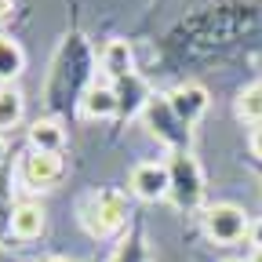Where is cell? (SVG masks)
I'll list each match as a JSON object with an SVG mask.
<instances>
[{"label": "cell", "mask_w": 262, "mask_h": 262, "mask_svg": "<svg viewBox=\"0 0 262 262\" xmlns=\"http://www.w3.org/2000/svg\"><path fill=\"white\" fill-rule=\"evenodd\" d=\"M80 113H84L88 120H110V117H117V113H120V95H117V88L95 80V84L84 91V98H80Z\"/></svg>", "instance_id": "7"}, {"label": "cell", "mask_w": 262, "mask_h": 262, "mask_svg": "<svg viewBox=\"0 0 262 262\" xmlns=\"http://www.w3.org/2000/svg\"><path fill=\"white\" fill-rule=\"evenodd\" d=\"M29 146L40 149V153H62L66 146V131L58 120H37L29 127Z\"/></svg>", "instance_id": "10"}, {"label": "cell", "mask_w": 262, "mask_h": 262, "mask_svg": "<svg viewBox=\"0 0 262 262\" xmlns=\"http://www.w3.org/2000/svg\"><path fill=\"white\" fill-rule=\"evenodd\" d=\"M168 196L182 211H193L196 204H201V196H204V175H201L196 160L186 149L175 153V160H171V193Z\"/></svg>", "instance_id": "3"}, {"label": "cell", "mask_w": 262, "mask_h": 262, "mask_svg": "<svg viewBox=\"0 0 262 262\" xmlns=\"http://www.w3.org/2000/svg\"><path fill=\"white\" fill-rule=\"evenodd\" d=\"M131 193L139 201H164L171 193V164H164V160L135 164V171H131Z\"/></svg>", "instance_id": "4"}, {"label": "cell", "mask_w": 262, "mask_h": 262, "mask_svg": "<svg viewBox=\"0 0 262 262\" xmlns=\"http://www.w3.org/2000/svg\"><path fill=\"white\" fill-rule=\"evenodd\" d=\"M113 262H146V248H142V237H135L131 244H124L120 251H117V258Z\"/></svg>", "instance_id": "14"}, {"label": "cell", "mask_w": 262, "mask_h": 262, "mask_svg": "<svg viewBox=\"0 0 262 262\" xmlns=\"http://www.w3.org/2000/svg\"><path fill=\"white\" fill-rule=\"evenodd\" d=\"M4 153H8V142H4V139H0V160H4Z\"/></svg>", "instance_id": "19"}, {"label": "cell", "mask_w": 262, "mask_h": 262, "mask_svg": "<svg viewBox=\"0 0 262 262\" xmlns=\"http://www.w3.org/2000/svg\"><path fill=\"white\" fill-rule=\"evenodd\" d=\"M48 262H70V258H62V255H55V258H48Z\"/></svg>", "instance_id": "20"}, {"label": "cell", "mask_w": 262, "mask_h": 262, "mask_svg": "<svg viewBox=\"0 0 262 262\" xmlns=\"http://www.w3.org/2000/svg\"><path fill=\"white\" fill-rule=\"evenodd\" d=\"M226 262H241V258H226Z\"/></svg>", "instance_id": "21"}, {"label": "cell", "mask_w": 262, "mask_h": 262, "mask_svg": "<svg viewBox=\"0 0 262 262\" xmlns=\"http://www.w3.org/2000/svg\"><path fill=\"white\" fill-rule=\"evenodd\" d=\"M204 233H208L215 244L229 248V244L251 237V219H248L244 208H237V204H211V208L204 211Z\"/></svg>", "instance_id": "2"}, {"label": "cell", "mask_w": 262, "mask_h": 262, "mask_svg": "<svg viewBox=\"0 0 262 262\" xmlns=\"http://www.w3.org/2000/svg\"><path fill=\"white\" fill-rule=\"evenodd\" d=\"M251 241H255V248H262V219L251 222Z\"/></svg>", "instance_id": "16"}, {"label": "cell", "mask_w": 262, "mask_h": 262, "mask_svg": "<svg viewBox=\"0 0 262 262\" xmlns=\"http://www.w3.org/2000/svg\"><path fill=\"white\" fill-rule=\"evenodd\" d=\"M233 113L241 117V120H248V124H262V80H255V84H248L241 95H237V102H233Z\"/></svg>", "instance_id": "12"}, {"label": "cell", "mask_w": 262, "mask_h": 262, "mask_svg": "<svg viewBox=\"0 0 262 262\" xmlns=\"http://www.w3.org/2000/svg\"><path fill=\"white\" fill-rule=\"evenodd\" d=\"M248 146H251V153H255V157H262V124H258V127L251 131V139H248Z\"/></svg>", "instance_id": "15"}, {"label": "cell", "mask_w": 262, "mask_h": 262, "mask_svg": "<svg viewBox=\"0 0 262 262\" xmlns=\"http://www.w3.org/2000/svg\"><path fill=\"white\" fill-rule=\"evenodd\" d=\"M168 106H171V113L189 127V124H196V120L208 113L211 98H208V91H204L201 84H179V88L168 95Z\"/></svg>", "instance_id": "6"}, {"label": "cell", "mask_w": 262, "mask_h": 262, "mask_svg": "<svg viewBox=\"0 0 262 262\" xmlns=\"http://www.w3.org/2000/svg\"><path fill=\"white\" fill-rule=\"evenodd\" d=\"M11 15V0H0V22H4Z\"/></svg>", "instance_id": "17"}, {"label": "cell", "mask_w": 262, "mask_h": 262, "mask_svg": "<svg viewBox=\"0 0 262 262\" xmlns=\"http://www.w3.org/2000/svg\"><path fill=\"white\" fill-rule=\"evenodd\" d=\"M62 179V153H40L33 149L29 157H22V182L29 189H48Z\"/></svg>", "instance_id": "5"}, {"label": "cell", "mask_w": 262, "mask_h": 262, "mask_svg": "<svg viewBox=\"0 0 262 262\" xmlns=\"http://www.w3.org/2000/svg\"><path fill=\"white\" fill-rule=\"evenodd\" d=\"M22 70H26V51H22V44L0 33V84H11Z\"/></svg>", "instance_id": "11"}, {"label": "cell", "mask_w": 262, "mask_h": 262, "mask_svg": "<svg viewBox=\"0 0 262 262\" xmlns=\"http://www.w3.org/2000/svg\"><path fill=\"white\" fill-rule=\"evenodd\" d=\"M22 113H26V98H22V91H15V88H0V131L15 127V124L22 120Z\"/></svg>", "instance_id": "13"}, {"label": "cell", "mask_w": 262, "mask_h": 262, "mask_svg": "<svg viewBox=\"0 0 262 262\" xmlns=\"http://www.w3.org/2000/svg\"><path fill=\"white\" fill-rule=\"evenodd\" d=\"M248 262H262V248H255V251H251V258H248Z\"/></svg>", "instance_id": "18"}, {"label": "cell", "mask_w": 262, "mask_h": 262, "mask_svg": "<svg viewBox=\"0 0 262 262\" xmlns=\"http://www.w3.org/2000/svg\"><path fill=\"white\" fill-rule=\"evenodd\" d=\"M102 70H106L113 80L135 77V62H131V48H127V40H110V44L102 48Z\"/></svg>", "instance_id": "9"}, {"label": "cell", "mask_w": 262, "mask_h": 262, "mask_svg": "<svg viewBox=\"0 0 262 262\" xmlns=\"http://www.w3.org/2000/svg\"><path fill=\"white\" fill-rule=\"evenodd\" d=\"M127 222V196L120 189H98L84 204V229L91 237H113Z\"/></svg>", "instance_id": "1"}, {"label": "cell", "mask_w": 262, "mask_h": 262, "mask_svg": "<svg viewBox=\"0 0 262 262\" xmlns=\"http://www.w3.org/2000/svg\"><path fill=\"white\" fill-rule=\"evenodd\" d=\"M8 229H11L15 241H37L44 233V211H40V204H18V208H11Z\"/></svg>", "instance_id": "8"}]
</instances>
